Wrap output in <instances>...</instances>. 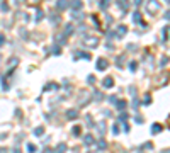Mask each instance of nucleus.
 I'll return each instance as SVG.
<instances>
[{
  "instance_id": "obj_1",
  "label": "nucleus",
  "mask_w": 170,
  "mask_h": 153,
  "mask_svg": "<svg viewBox=\"0 0 170 153\" xmlns=\"http://www.w3.org/2000/svg\"><path fill=\"white\" fill-rule=\"evenodd\" d=\"M2 44H4V37L0 36V46H2Z\"/></svg>"
},
{
  "instance_id": "obj_2",
  "label": "nucleus",
  "mask_w": 170,
  "mask_h": 153,
  "mask_svg": "<svg viewBox=\"0 0 170 153\" xmlns=\"http://www.w3.org/2000/svg\"><path fill=\"white\" fill-rule=\"evenodd\" d=\"M169 122H170V117H169Z\"/></svg>"
}]
</instances>
